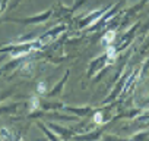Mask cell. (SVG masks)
I'll list each match as a JSON object with an SVG mask.
<instances>
[{
  "label": "cell",
  "mask_w": 149,
  "mask_h": 141,
  "mask_svg": "<svg viewBox=\"0 0 149 141\" xmlns=\"http://www.w3.org/2000/svg\"><path fill=\"white\" fill-rule=\"evenodd\" d=\"M50 13H51V11L44 12V13H42V15H40V16H32V18H26V19H10V21L18 22V24H25V25H29V24H38V22L45 21V19L50 16Z\"/></svg>",
  "instance_id": "cell-1"
}]
</instances>
